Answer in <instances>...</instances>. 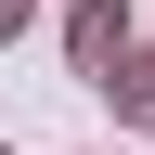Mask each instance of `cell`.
Returning a JSON list of instances; mask_svg holds the SVG:
<instances>
[{
    "instance_id": "7a4b0ae2",
    "label": "cell",
    "mask_w": 155,
    "mask_h": 155,
    "mask_svg": "<svg viewBox=\"0 0 155 155\" xmlns=\"http://www.w3.org/2000/svg\"><path fill=\"white\" fill-rule=\"evenodd\" d=\"M13 26H26V0H0V39H13Z\"/></svg>"
},
{
    "instance_id": "6da1fadb",
    "label": "cell",
    "mask_w": 155,
    "mask_h": 155,
    "mask_svg": "<svg viewBox=\"0 0 155 155\" xmlns=\"http://www.w3.org/2000/svg\"><path fill=\"white\" fill-rule=\"evenodd\" d=\"M65 39H78V65H91V91L129 65V13H116V0H78V26H65Z\"/></svg>"
}]
</instances>
